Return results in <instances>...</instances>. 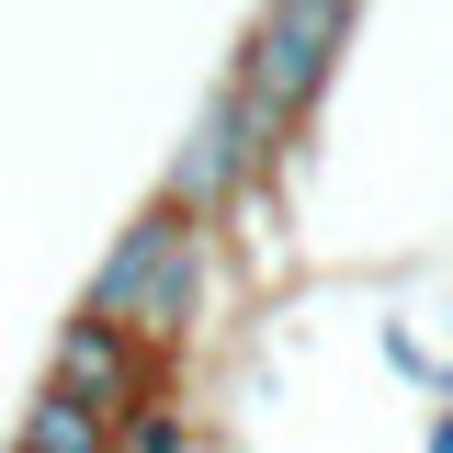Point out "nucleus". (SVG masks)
<instances>
[{"label":"nucleus","mask_w":453,"mask_h":453,"mask_svg":"<svg viewBox=\"0 0 453 453\" xmlns=\"http://www.w3.org/2000/svg\"><path fill=\"white\" fill-rule=\"evenodd\" d=\"M419 453H453V396H431V419H419Z\"/></svg>","instance_id":"6e6552de"},{"label":"nucleus","mask_w":453,"mask_h":453,"mask_svg":"<svg viewBox=\"0 0 453 453\" xmlns=\"http://www.w3.org/2000/svg\"><path fill=\"white\" fill-rule=\"evenodd\" d=\"M204 453H226V442H204Z\"/></svg>","instance_id":"1a4fd4ad"},{"label":"nucleus","mask_w":453,"mask_h":453,"mask_svg":"<svg viewBox=\"0 0 453 453\" xmlns=\"http://www.w3.org/2000/svg\"><path fill=\"white\" fill-rule=\"evenodd\" d=\"M35 386L68 396V408H91L103 431H125V419L170 386V363H159L136 329H113V318H80V306H68V318L46 329V374H35Z\"/></svg>","instance_id":"7ed1b4c3"},{"label":"nucleus","mask_w":453,"mask_h":453,"mask_svg":"<svg viewBox=\"0 0 453 453\" xmlns=\"http://www.w3.org/2000/svg\"><path fill=\"white\" fill-rule=\"evenodd\" d=\"M113 453H204V408H193L181 386H159L125 431H113Z\"/></svg>","instance_id":"423d86ee"},{"label":"nucleus","mask_w":453,"mask_h":453,"mask_svg":"<svg viewBox=\"0 0 453 453\" xmlns=\"http://www.w3.org/2000/svg\"><path fill=\"white\" fill-rule=\"evenodd\" d=\"M261 193H273V181L250 170V148H238V125H226V103L204 91V103H193V125L170 136V159H159V204H170V216H193V226H216V238H226V226L250 216Z\"/></svg>","instance_id":"20e7f679"},{"label":"nucleus","mask_w":453,"mask_h":453,"mask_svg":"<svg viewBox=\"0 0 453 453\" xmlns=\"http://www.w3.org/2000/svg\"><path fill=\"white\" fill-rule=\"evenodd\" d=\"M374 351H386V363L408 374V386H431V396H442V374H453V363H431V340L408 329V318H374Z\"/></svg>","instance_id":"0eeeda50"},{"label":"nucleus","mask_w":453,"mask_h":453,"mask_svg":"<svg viewBox=\"0 0 453 453\" xmlns=\"http://www.w3.org/2000/svg\"><path fill=\"white\" fill-rule=\"evenodd\" d=\"M351 35H363V0H261L226 68H238L261 103H283L295 125H306V113L329 103V80H340V57H351Z\"/></svg>","instance_id":"f03ea898"},{"label":"nucleus","mask_w":453,"mask_h":453,"mask_svg":"<svg viewBox=\"0 0 453 453\" xmlns=\"http://www.w3.org/2000/svg\"><path fill=\"white\" fill-rule=\"evenodd\" d=\"M216 226L170 216L159 193L136 204V216L113 226V250L91 261V283H80V318H113V329H136L148 351H193V329H204V306H216Z\"/></svg>","instance_id":"f257e3e1"},{"label":"nucleus","mask_w":453,"mask_h":453,"mask_svg":"<svg viewBox=\"0 0 453 453\" xmlns=\"http://www.w3.org/2000/svg\"><path fill=\"white\" fill-rule=\"evenodd\" d=\"M12 453H113V431L91 419V408H68V396H23V419H12Z\"/></svg>","instance_id":"39448f33"}]
</instances>
